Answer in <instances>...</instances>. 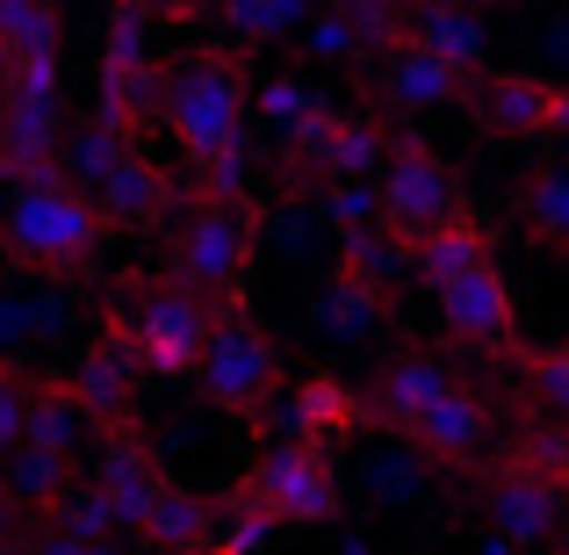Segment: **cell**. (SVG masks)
Returning <instances> with one entry per match:
<instances>
[{"instance_id": "cell-29", "label": "cell", "mask_w": 569, "mask_h": 555, "mask_svg": "<svg viewBox=\"0 0 569 555\" xmlns=\"http://www.w3.org/2000/svg\"><path fill=\"white\" fill-rule=\"evenodd\" d=\"M260 109H267V116H274V123H289V130H303V123H310V116H318V109H325V101H318V95H310V87H303V80H267V87H260Z\"/></svg>"}, {"instance_id": "cell-3", "label": "cell", "mask_w": 569, "mask_h": 555, "mask_svg": "<svg viewBox=\"0 0 569 555\" xmlns=\"http://www.w3.org/2000/svg\"><path fill=\"white\" fill-rule=\"evenodd\" d=\"M101 238H109V224H101L94 195H80L66 174L37 188H14L0 202V260L29 281H72L94 260Z\"/></svg>"}, {"instance_id": "cell-35", "label": "cell", "mask_w": 569, "mask_h": 555, "mask_svg": "<svg viewBox=\"0 0 569 555\" xmlns=\"http://www.w3.org/2000/svg\"><path fill=\"white\" fill-rule=\"evenodd\" d=\"M483 555H512V548H505V542H490V548H483Z\"/></svg>"}, {"instance_id": "cell-26", "label": "cell", "mask_w": 569, "mask_h": 555, "mask_svg": "<svg viewBox=\"0 0 569 555\" xmlns=\"http://www.w3.org/2000/svg\"><path fill=\"white\" fill-rule=\"evenodd\" d=\"M130 152H138V145L109 138V130H101L94 116H87V123H72V130H66V152H58V174H66V181L80 188V195H94V188L109 181V174L123 167Z\"/></svg>"}, {"instance_id": "cell-8", "label": "cell", "mask_w": 569, "mask_h": 555, "mask_svg": "<svg viewBox=\"0 0 569 555\" xmlns=\"http://www.w3.org/2000/svg\"><path fill=\"white\" fill-rule=\"evenodd\" d=\"M252 519H281V527H325L339 519V476H332V455L318 447H296V440H274L260 462L246 469V490H238Z\"/></svg>"}, {"instance_id": "cell-22", "label": "cell", "mask_w": 569, "mask_h": 555, "mask_svg": "<svg viewBox=\"0 0 569 555\" xmlns=\"http://www.w3.org/2000/svg\"><path fill=\"white\" fill-rule=\"evenodd\" d=\"M167 202H173V188H167V174H159L144 152H130L123 167H116L109 181L94 188L101 224H123V231H138V224H159V217H167Z\"/></svg>"}, {"instance_id": "cell-33", "label": "cell", "mask_w": 569, "mask_h": 555, "mask_svg": "<svg viewBox=\"0 0 569 555\" xmlns=\"http://www.w3.org/2000/svg\"><path fill=\"white\" fill-rule=\"evenodd\" d=\"M310 51H318V58H361L347 14H325V22H310Z\"/></svg>"}, {"instance_id": "cell-1", "label": "cell", "mask_w": 569, "mask_h": 555, "mask_svg": "<svg viewBox=\"0 0 569 555\" xmlns=\"http://www.w3.org/2000/svg\"><path fill=\"white\" fill-rule=\"evenodd\" d=\"M490 542L512 555H562L569 542V440L562 433H527L505 462L476 476Z\"/></svg>"}, {"instance_id": "cell-21", "label": "cell", "mask_w": 569, "mask_h": 555, "mask_svg": "<svg viewBox=\"0 0 569 555\" xmlns=\"http://www.w3.org/2000/svg\"><path fill=\"white\" fill-rule=\"evenodd\" d=\"M368 418V404L353 397L347 383H332V375H310L303 389H296V404H289V440L296 447H332V440H347L353 426Z\"/></svg>"}, {"instance_id": "cell-27", "label": "cell", "mask_w": 569, "mask_h": 555, "mask_svg": "<svg viewBox=\"0 0 569 555\" xmlns=\"http://www.w3.org/2000/svg\"><path fill=\"white\" fill-rule=\"evenodd\" d=\"M58 37H66V14L58 8H43V0H0V51L14 66L58 58Z\"/></svg>"}, {"instance_id": "cell-28", "label": "cell", "mask_w": 569, "mask_h": 555, "mask_svg": "<svg viewBox=\"0 0 569 555\" xmlns=\"http://www.w3.org/2000/svg\"><path fill=\"white\" fill-rule=\"evenodd\" d=\"M519 368L533 383V404H548L556 418H569V347H519Z\"/></svg>"}, {"instance_id": "cell-12", "label": "cell", "mask_w": 569, "mask_h": 555, "mask_svg": "<svg viewBox=\"0 0 569 555\" xmlns=\"http://www.w3.org/2000/svg\"><path fill=\"white\" fill-rule=\"evenodd\" d=\"M58 152H66V101L0 95V174H8L14 188L58 181Z\"/></svg>"}, {"instance_id": "cell-32", "label": "cell", "mask_w": 569, "mask_h": 555, "mask_svg": "<svg viewBox=\"0 0 569 555\" xmlns=\"http://www.w3.org/2000/svg\"><path fill=\"white\" fill-rule=\"evenodd\" d=\"M22 555H123V542H80V534H66V527H29Z\"/></svg>"}, {"instance_id": "cell-34", "label": "cell", "mask_w": 569, "mask_h": 555, "mask_svg": "<svg viewBox=\"0 0 569 555\" xmlns=\"http://www.w3.org/2000/svg\"><path fill=\"white\" fill-rule=\"evenodd\" d=\"M29 548V519H22V505L0 490V555H22Z\"/></svg>"}, {"instance_id": "cell-9", "label": "cell", "mask_w": 569, "mask_h": 555, "mask_svg": "<svg viewBox=\"0 0 569 555\" xmlns=\"http://www.w3.org/2000/svg\"><path fill=\"white\" fill-rule=\"evenodd\" d=\"M389 130L376 123V116H347V109H318L303 130H289V167L303 174H325V181H376L382 159H389Z\"/></svg>"}, {"instance_id": "cell-25", "label": "cell", "mask_w": 569, "mask_h": 555, "mask_svg": "<svg viewBox=\"0 0 569 555\" xmlns=\"http://www.w3.org/2000/svg\"><path fill=\"white\" fill-rule=\"evenodd\" d=\"M519 224L541 252H562L569 260V167H533L527 188H519Z\"/></svg>"}, {"instance_id": "cell-10", "label": "cell", "mask_w": 569, "mask_h": 555, "mask_svg": "<svg viewBox=\"0 0 569 555\" xmlns=\"http://www.w3.org/2000/svg\"><path fill=\"white\" fill-rule=\"evenodd\" d=\"M469 101L483 116V130L498 138H548V130H569V80H541V72H476Z\"/></svg>"}, {"instance_id": "cell-17", "label": "cell", "mask_w": 569, "mask_h": 555, "mask_svg": "<svg viewBox=\"0 0 569 555\" xmlns=\"http://www.w3.org/2000/svg\"><path fill=\"white\" fill-rule=\"evenodd\" d=\"M483 267H498V238H490V224L483 217H447L440 231H426L411 246V275L426 281L432 296L440 289H455V281H469V275H483Z\"/></svg>"}, {"instance_id": "cell-2", "label": "cell", "mask_w": 569, "mask_h": 555, "mask_svg": "<svg viewBox=\"0 0 569 555\" xmlns=\"http://www.w3.org/2000/svg\"><path fill=\"white\" fill-rule=\"evenodd\" d=\"M246 109H252V80L238 51H173L159 66V116H167V130L181 138V152L202 174L238 159Z\"/></svg>"}, {"instance_id": "cell-7", "label": "cell", "mask_w": 569, "mask_h": 555, "mask_svg": "<svg viewBox=\"0 0 569 555\" xmlns=\"http://www.w3.org/2000/svg\"><path fill=\"white\" fill-rule=\"evenodd\" d=\"M194 383H202V397L217 404L223 418L260 426V418L281 404V347L252 318H217L202 361H194Z\"/></svg>"}, {"instance_id": "cell-6", "label": "cell", "mask_w": 569, "mask_h": 555, "mask_svg": "<svg viewBox=\"0 0 569 555\" xmlns=\"http://www.w3.org/2000/svg\"><path fill=\"white\" fill-rule=\"evenodd\" d=\"M368 188H376V231L389 238V246H418V238L440 231L447 217H461L455 167H447L432 145H418V138H397V145H389L382 174Z\"/></svg>"}, {"instance_id": "cell-18", "label": "cell", "mask_w": 569, "mask_h": 555, "mask_svg": "<svg viewBox=\"0 0 569 555\" xmlns=\"http://www.w3.org/2000/svg\"><path fill=\"white\" fill-rule=\"evenodd\" d=\"M455 389V375H447L432 354H397V361H382L376 375V389H368V418H382V426H397V433H411L418 418L432 412V404Z\"/></svg>"}, {"instance_id": "cell-20", "label": "cell", "mask_w": 569, "mask_h": 555, "mask_svg": "<svg viewBox=\"0 0 569 555\" xmlns=\"http://www.w3.org/2000/svg\"><path fill=\"white\" fill-rule=\"evenodd\" d=\"M72 484H80V462L72 455H43V447H14L8 462H0V490H8L14 505H22L29 527H43V519H58V505L72 498Z\"/></svg>"}, {"instance_id": "cell-5", "label": "cell", "mask_w": 569, "mask_h": 555, "mask_svg": "<svg viewBox=\"0 0 569 555\" xmlns=\"http://www.w3.org/2000/svg\"><path fill=\"white\" fill-rule=\"evenodd\" d=\"M217 318H223L217 304L173 289V281H152L144 296H130V310L109 318V333L123 339V354L138 361V375H194Z\"/></svg>"}, {"instance_id": "cell-36", "label": "cell", "mask_w": 569, "mask_h": 555, "mask_svg": "<svg viewBox=\"0 0 569 555\" xmlns=\"http://www.w3.org/2000/svg\"><path fill=\"white\" fill-rule=\"evenodd\" d=\"M562 347H569V339H562Z\"/></svg>"}, {"instance_id": "cell-31", "label": "cell", "mask_w": 569, "mask_h": 555, "mask_svg": "<svg viewBox=\"0 0 569 555\" xmlns=\"http://www.w3.org/2000/svg\"><path fill=\"white\" fill-rule=\"evenodd\" d=\"M223 22H231L238 37H281V29L303 22V8H296V0H274V8H223Z\"/></svg>"}, {"instance_id": "cell-11", "label": "cell", "mask_w": 569, "mask_h": 555, "mask_svg": "<svg viewBox=\"0 0 569 555\" xmlns=\"http://www.w3.org/2000/svg\"><path fill=\"white\" fill-rule=\"evenodd\" d=\"M94 490L116 505V527L144 542V519H152V498L167 490V476H159V455H152V440L138 433V418L101 433V447H94Z\"/></svg>"}, {"instance_id": "cell-4", "label": "cell", "mask_w": 569, "mask_h": 555, "mask_svg": "<svg viewBox=\"0 0 569 555\" xmlns=\"http://www.w3.org/2000/svg\"><path fill=\"white\" fill-rule=\"evenodd\" d=\"M252 275V202H194L181 224H173L167 246V281L202 304H231Z\"/></svg>"}, {"instance_id": "cell-13", "label": "cell", "mask_w": 569, "mask_h": 555, "mask_svg": "<svg viewBox=\"0 0 569 555\" xmlns=\"http://www.w3.org/2000/svg\"><path fill=\"white\" fill-rule=\"evenodd\" d=\"M432 304H440V325L461 339V347H505V354H519V304H512L505 267H483V275L455 281V289H440Z\"/></svg>"}, {"instance_id": "cell-15", "label": "cell", "mask_w": 569, "mask_h": 555, "mask_svg": "<svg viewBox=\"0 0 569 555\" xmlns=\"http://www.w3.org/2000/svg\"><path fill=\"white\" fill-rule=\"evenodd\" d=\"M66 389H72V404L87 412V426H130V404H138V361L123 354V339L101 325V339L72 361L66 375Z\"/></svg>"}, {"instance_id": "cell-23", "label": "cell", "mask_w": 569, "mask_h": 555, "mask_svg": "<svg viewBox=\"0 0 569 555\" xmlns=\"http://www.w3.org/2000/svg\"><path fill=\"white\" fill-rule=\"evenodd\" d=\"M80 433H87V412L72 404L66 375L29 383V397H22V447H43V455H80Z\"/></svg>"}, {"instance_id": "cell-19", "label": "cell", "mask_w": 569, "mask_h": 555, "mask_svg": "<svg viewBox=\"0 0 569 555\" xmlns=\"http://www.w3.org/2000/svg\"><path fill=\"white\" fill-rule=\"evenodd\" d=\"M144 542H152L159 555H223V513H217V498H202V490H188V484H167L152 498Z\"/></svg>"}, {"instance_id": "cell-30", "label": "cell", "mask_w": 569, "mask_h": 555, "mask_svg": "<svg viewBox=\"0 0 569 555\" xmlns=\"http://www.w3.org/2000/svg\"><path fill=\"white\" fill-rule=\"evenodd\" d=\"M22 397H29V375L0 354V462L22 447Z\"/></svg>"}, {"instance_id": "cell-24", "label": "cell", "mask_w": 569, "mask_h": 555, "mask_svg": "<svg viewBox=\"0 0 569 555\" xmlns=\"http://www.w3.org/2000/svg\"><path fill=\"white\" fill-rule=\"evenodd\" d=\"M376 87L389 95V109H447V101L469 95V80H461V72L432 66V58H418V51H397L376 72Z\"/></svg>"}, {"instance_id": "cell-14", "label": "cell", "mask_w": 569, "mask_h": 555, "mask_svg": "<svg viewBox=\"0 0 569 555\" xmlns=\"http://www.w3.org/2000/svg\"><path fill=\"white\" fill-rule=\"evenodd\" d=\"M403 51H418V58H432V66L476 80L483 58H490V22L476 8H461V0H426V8L403 14Z\"/></svg>"}, {"instance_id": "cell-16", "label": "cell", "mask_w": 569, "mask_h": 555, "mask_svg": "<svg viewBox=\"0 0 569 555\" xmlns=\"http://www.w3.org/2000/svg\"><path fill=\"white\" fill-rule=\"evenodd\" d=\"M403 440H411L426 462H440V469H476V455L490 447V404L455 383L411 433H403Z\"/></svg>"}]
</instances>
